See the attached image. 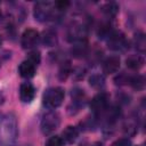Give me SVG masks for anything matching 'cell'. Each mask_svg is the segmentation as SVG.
<instances>
[{
  "label": "cell",
  "instance_id": "1",
  "mask_svg": "<svg viewBox=\"0 0 146 146\" xmlns=\"http://www.w3.org/2000/svg\"><path fill=\"white\" fill-rule=\"evenodd\" d=\"M18 136V124L14 114L0 115V146H14Z\"/></svg>",
  "mask_w": 146,
  "mask_h": 146
},
{
  "label": "cell",
  "instance_id": "2",
  "mask_svg": "<svg viewBox=\"0 0 146 146\" xmlns=\"http://www.w3.org/2000/svg\"><path fill=\"white\" fill-rule=\"evenodd\" d=\"M64 97H65V92H64L63 88H60V87L49 88L43 92L42 103L47 108L55 110L62 105Z\"/></svg>",
  "mask_w": 146,
  "mask_h": 146
},
{
  "label": "cell",
  "instance_id": "3",
  "mask_svg": "<svg viewBox=\"0 0 146 146\" xmlns=\"http://www.w3.org/2000/svg\"><path fill=\"white\" fill-rule=\"evenodd\" d=\"M34 18L39 22H46L52 17L54 3L49 1H39L34 5Z\"/></svg>",
  "mask_w": 146,
  "mask_h": 146
},
{
  "label": "cell",
  "instance_id": "4",
  "mask_svg": "<svg viewBox=\"0 0 146 146\" xmlns=\"http://www.w3.org/2000/svg\"><path fill=\"white\" fill-rule=\"evenodd\" d=\"M59 122V115L56 112H47L41 119V131L44 135H49L58 128Z\"/></svg>",
  "mask_w": 146,
  "mask_h": 146
},
{
  "label": "cell",
  "instance_id": "5",
  "mask_svg": "<svg viewBox=\"0 0 146 146\" xmlns=\"http://www.w3.org/2000/svg\"><path fill=\"white\" fill-rule=\"evenodd\" d=\"M90 107H91L92 112H94L96 115L100 116V115L104 113V111L108 107V96H107V94H105V92H99V94H97V95L91 99V102H90Z\"/></svg>",
  "mask_w": 146,
  "mask_h": 146
},
{
  "label": "cell",
  "instance_id": "6",
  "mask_svg": "<svg viewBox=\"0 0 146 146\" xmlns=\"http://www.w3.org/2000/svg\"><path fill=\"white\" fill-rule=\"evenodd\" d=\"M107 44L108 48H111L112 50H124L128 47V41L123 33L119 31H113L107 38Z\"/></svg>",
  "mask_w": 146,
  "mask_h": 146
},
{
  "label": "cell",
  "instance_id": "7",
  "mask_svg": "<svg viewBox=\"0 0 146 146\" xmlns=\"http://www.w3.org/2000/svg\"><path fill=\"white\" fill-rule=\"evenodd\" d=\"M40 40V34L36 30L27 29L23 32L21 38V44L24 49H32L36 46V43Z\"/></svg>",
  "mask_w": 146,
  "mask_h": 146
},
{
  "label": "cell",
  "instance_id": "8",
  "mask_svg": "<svg viewBox=\"0 0 146 146\" xmlns=\"http://www.w3.org/2000/svg\"><path fill=\"white\" fill-rule=\"evenodd\" d=\"M35 96V88L30 82H24L19 88V97L23 103H31Z\"/></svg>",
  "mask_w": 146,
  "mask_h": 146
},
{
  "label": "cell",
  "instance_id": "9",
  "mask_svg": "<svg viewBox=\"0 0 146 146\" xmlns=\"http://www.w3.org/2000/svg\"><path fill=\"white\" fill-rule=\"evenodd\" d=\"M120 64H121V60L119 56H110L103 63V71L106 74L115 73L120 68Z\"/></svg>",
  "mask_w": 146,
  "mask_h": 146
},
{
  "label": "cell",
  "instance_id": "10",
  "mask_svg": "<svg viewBox=\"0 0 146 146\" xmlns=\"http://www.w3.org/2000/svg\"><path fill=\"white\" fill-rule=\"evenodd\" d=\"M35 68H36V66L33 63H31L30 60L26 59V60H24V62H22L19 64V66H18V73H19V75L22 78L30 79V78H32L35 74Z\"/></svg>",
  "mask_w": 146,
  "mask_h": 146
},
{
  "label": "cell",
  "instance_id": "11",
  "mask_svg": "<svg viewBox=\"0 0 146 146\" xmlns=\"http://www.w3.org/2000/svg\"><path fill=\"white\" fill-rule=\"evenodd\" d=\"M125 64H127V67H129L130 70L137 71V70L143 67L144 58L141 56H139V55H131L125 59Z\"/></svg>",
  "mask_w": 146,
  "mask_h": 146
},
{
  "label": "cell",
  "instance_id": "12",
  "mask_svg": "<svg viewBox=\"0 0 146 146\" xmlns=\"http://www.w3.org/2000/svg\"><path fill=\"white\" fill-rule=\"evenodd\" d=\"M78 136H79V131H78V129H76L75 127H73V125L66 127L65 130L63 131V139H64V141L70 143V144L74 143V141L76 140Z\"/></svg>",
  "mask_w": 146,
  "mask_h": 146
},
{
  "label": "cell",
  "instance_id": "13",
  "mask_svg": "<svg viewBox=\"0 0 146 146\" xmlns=\"http://www.w3.org/2000/svg\"><path fill=\"white\" fill-rule=\"evenodd\" d=\"M133 43H135V48L140 51L144 52L146 49V40H145V34L143 32H137L133 36Z\"/></svg>",
  "mask_w": 146,
  "mask_h": 146
},
{
  "label": "cell",
  "instance_id": "14",
  "mask_svg": "<svg viewBox=\"0 0 146 146\" xmlns=\"http://www.w3.org/2000/svg\"><path fill=\"white\" fill-rule=\"evenodd\" d=\"M57 41V36H56V33L51 30H48V31H44L43 32V36H42V42L44 46L47 47H51L56 43Z\"/></svg>",
  "mask_w": 146,
  "mask_h": 146
},
{
  "label": "cell",
  "instance_id": "15",
  "mask_svg": "<svg viewBox=\"0 0 146 146\" xmlns=\"http://www.w3.org/2000/svg\"><path fill=\"white\" fill-rule=\"evenodd\" d=\"M128 83L133 88V89H137V90H141L145 86V80H144V76L143 75H133V76H130L129 80H128Z\"/></svg>",
  "mask_w": 146,
  "mask_h": 146
},
{
  "label": "cell",
  "instance_id": "16",
  "mask_svg": "<svg viewBox=\"0 0 146 146\" xmlns=\"http://www.w3.org/2000/svg\"><path fill=\"white\" fill-rule=\"evenodd\" d=\"M103 13L108 17H114L119 11V6L115 2H107L103 6Z\"/></svg>",
  "mask_w": 146,
  "mask_h": 146
},
{
  "label": "cell",
  "instance_id": "17",
  "mask_svg": "<svg viewBox=\"0 0 146 146\" xmlns=\"http://www.w3.org/2000/svg\"><path fill=\"white\" fill-rule=\"evenodd\" d=\"M89 83L91 87H94L96 89H100V88H103V86L105 83V79L102 74H92L89 79Z\"/></svg>",
  "mask_w": 146,
  "mask_h": 146
},
{
  "label": "cell",
  "instance_id": "18",
  "mask_svg": "<svg viewBox=\"0 0 146 146\" xmlns=\"http://www.w3.org/2000/svg\"><path fill=\"white\" fill-rule=\"evenodd\" d=\"M70 73H71V64H70L68 60H66L60 65V68H59V72H58V78L60 80H65L68 76Z\"/></svg>",
  "mask_w": 146,
  "mask_h": 146
},
{
  "label": "cell",
  "instance_id": "19",
  "mask_svg": "<svg viewBox=\"0 0 146 146\" xmlns=\"http://www.w3.org/2000/svg\"><path fill=\"white\" fill-rule=\"evenodd\" d=\"M64 144H65V141H64L63 137L55 135L47 139L44 146H64Z\"/></svg>",
  "mask_w": 146,
  "mask_h": 146
},
{
  "label": "cell",
  "instance_id": "20",
  "mask_svg": "<svg viewBox=\"0 0 146 146\" xmlns=\"http://www.w3.org/2000/svg\"><path fill=\"white\" fill-rule=\"evenodd\" d=\"M112 32H113V31H112V29H111V25L107 24V23L100 25L99 29H98V35H99V38H100V36H102V38H108Z\"/></svg>",
  "mask_w": 146,
  "mask_h": 146
},
{
  "label": "cell",
  "instance_id": "21",
  "mask_svg": "<svg viewBox=\"0 0 146 146\" xmlns=\"http://www.w3.org/2000/svg\"><path fill=\"white\" fill-rule=\"evenodd\" d=\"M40 59H41V56H40V52L36 51V50H33L29 54V58L27 60H30L31 63H33L35 66H38V64L40 63Z\"/></svg>",
  "mask_w": 146,
  "mask_h": 146
},
{
  "label": "cell",
  "instance_id": "22",
  "mask_svg": "<svg viewBox=\"0 0 146 146\" xmlns=\"http://www.w3.org/2000/svg\"><path fill=\"white\" fill-rule=\"evenodd\" d=\"M68 6H70V2H68V1H66V0L56 1V2L54 3V7H55L57 10H60V11H63V10L67 9V8H68Z\"/></svg>",
  "mask_w": 146,
  "mask_h": 146
},
{
  "label": "cell",
  "instance_id": "23",
  "mask_svg": "<svg viewBox=\"0 0 146 146\" xmlns=\"http://www.w3.org/2000/svg\"><path fill=\"white\" fill-rule=\"evenodd\" d=\"M112 146H131V143H130V140L127 139V138H121V139L115 140V141L112 144Z\"/></svg>",
  "mask_w": 146,
  "mask_h": 146
},
{
  "label": "cell",
  "instance_id": "24",
  "mask_svg": "<svg viewBox=\"0 0 146 146\" xmlns=\"http://www.w3.org/2000/svg\"><path fill=\"white\" fill-rule=\"evenodd\" d=\"M3 100H5V97H3V95L0 92V105L3 103Z\"/></svg>",
  "mask_w": 146,
  "mask_h": 146
},
{
  "label": "cell",
  "instance_id": "25",
  "mask_svg": "<svg viewBox=\"0 0 146 146\" xmlns=\"http://www.w3.org/2000/svg\"><path fill=\"white\" fill-rule=\"evenodd\" d=\"M92 146H104V145H103L102 143H95V144H94Z\"/></svg>",
  "mask_w": 146,
  "mask_h": 146
}]
</instances>
